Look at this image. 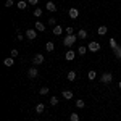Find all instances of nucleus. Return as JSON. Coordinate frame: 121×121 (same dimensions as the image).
<instances>
[{"label": "nucleus", "instance_id": "25", "mask_svg": "<svg viewBox=\"0 0 121 121\" xmlns=\"http://www.w3.org/2000/svg\"><path fill=\"white\" fill-rule=\"evenodd\" d=\"M69 121H79V115H78V113H71Z\"/></svg>", "mask_w": 121, "mask_h": 121}, {"label": "nucleus", "instance_id": "5", "mask_svg": "<svg viewBox=\"0 0 121 121\" xmlns=\"http://www.w3.org/2000/svg\"><path fill=\"white\" fill-rule=\"evenodd\" d=\"M28 76L31 78V79H36V78L39 76V71L36 69V68H29L28 69Z\"/></svg>", "mask_w": 121, "mask_h": 121}, {"label": "nucleus", "instance_id": "2", "mask_svg": "<svg viewBox=\"0 0 121 121\" xmlns=\"http://www.w3.org/2000/svg\"><path fill=\"white\" fill-rule=\"evenodd\" d=\"M112 79H113L112 73H103V74L100 76V82H103V84H110V82H112Z\"/></svg>", "mask_w": 121, "mask_h": 121}, {"label": "nucleus", "instance_id": "20", "mask_svg": "<svg viewBox=\"0 0 121 121\" xmlns=\"http://www.w3.org/2000/svg\"><path fill=\"white\" fill-rule=\"evenodd\" d=\"M26 7H28V2H24V0H19L18 2V8L19 10H24Z\"/></svg>", "mask_w": 121, "mask_h": 121}, {"label": "nucleus", "instance_id": "28", "mask_svg": "<svg viewBox=\"0 0 121 121\" xmlns=\"http://www.w3.org/2000/svg\"><path fill=\"white\" fill-rule=\"evenodd\" d=\"M118 45V42H116V39H110V47H112V48H115V47Z\"/></svg>", "mask_w": 121, "mask_h": 121}, {"label": "nucleus", "instance_id": "8", "mask_svg": "<svg viewBox=\"0 0 121 121\" xmlns=\"http://www.w3.org/2000/svg\"><path fill=\"white\" fill-rule=\"evenodd\" d=\"M65 58L68 61H73V60H74V50H68L65 53Z\"/></svg>", "mask_w": 121, "mask_h": 121}, {"label": "nucleus", "instance_id": "11", "mask_svg": "<svg viewBox=\"0 0 121 121\" xmlns=\"http://www.w3.org/2000/svg\"><path fill=\"white\" fill-rule=\"evenodd\" d=\"M61 97L66 99V100H71V99H73V92H71V91H63V92H61Z\"/></svg>", "mask_w": 121, "mask_h": 121}, {"label": "nucleus", "instance_id": "18", "mask_svg": "<svg viewBox=\"0 0 121 121\" xmlns=\"http://www.w3.org/2000/svg\"><path fill=\"white\" fill-rule=\"evenodd\" d=\"M44 110H45V105L44 103H37L36 105V112L37 113H44Z\"/></svg>", "mask_w": 121, "mask_h": 121}, {"label": "nucleus", "instance_id": "17", "mask_svg": "<svg viewBox=\"0 0 121 121\" xmlns=\"http://www.w3.org/2000/svg\"><path fill=\"white\" fill-rule=\"evenodd\" d=\"M107 31H108V28H107V26H99V29H97L99 36H103V34H107Z\"/></svg>", "mask_w": 121, "mask_h": 121}, {"label": "nucleus", "instance_id": "22", "mask_svg": "<svg viewBox=\"0 0 121 121\" xmlns=\"http://www.w3.org/2000/svg\"><path fill=\"white\" fill-rule=\"evenodd\" d=\"M87 78H89V79H91V81H94V79H95V78H97V73H95V71H89V73H87Z\"/></svg>", "mask_w": 121, "mask_h": 121}, {"label": "nucleus", "instance_id": "32", "mask_svg": "<svg viewBox=\"0 0 121 121\" xmlns=\"http://www.w3.org/2000/svg\"><path fill=\"white\" fill-rule=\"evenodd\" d=\"M65 32H66V34H73L74 31H73V28L69 26V28H66V29H65Z\"/></svg>", "mask_w": 121, "mask_h": 121}, {"label": "nucleus", "instance_id": "7", "mask_svg": "<svg viewBox=\"0 0 121 121\" xmlns=\"http://www.w3.org/2000/svg\"><path fill=\"white\" fill-rule=\"evenodd\" d=\"M26 37L31 39V40H34V39L37 37V32H36L34 29H28V31H26Z\"/></svg>", "mask_w": 121, "mask_h": 121}, {"label": "nucleus", "instance_id": "23", "mask_svg": "<svg viewBox=\"0 0 121 121\" xmlns=\"http://www.w3.org/2000/svg\"><path fill=\"white\" fill-rule=\"evenodd\" d=\"M42 13H44V11H42L40 8H36V10H34V16H36V18H40V16H42Z\"/></svg>", "mask_w": 121, "mask_h": 121}, {"label": "nucleus", "instance_id": "27", "mask_svg": "<svg viewBox=\"0 0 121 121\" xmlns=\"http://www.w3.org/2000/svg\"><path fill=\"white\" fill-rule=\"evenodd\" d=\"M39 92H40V95H47V94H48V87H40Z\"/></svg>", "mask_w": 121, "mask_h": 121}, {"label": "nucleus", "instance_id": "1", "mask_svg": "<svg viewBox=\"0 0 121 121\" xmlns=\"http://www.w3.org/2000/svg\"><path fill=\"white\" fill-rule=\"evenodd\" d=\"M76 39H78V36H74V34H68L65 39H63V45L65 47H73L76 42Z\"/></svg>", "mask_w": 121, "mask_h": 121}, {"label": "nucleus", "instance_id": "21", "mask_svg": "<svg viewBox=\"0 0 121 121\" xmlns=\"http://www.w3.org/2000/svg\"><path fill=\"white\" fill-rule=\"evenodd\" d=\"M76 76H78V74H76L74 71H69L66 78H68V81H74V79H76Z\"/></svg>", "mask_w": 121, "mask_h": 121}, {"label": "nucleus", "instance_id": "10", "mask_svg": "<svg viewBox=\"0 0 121 121\" xmlns=\"http://www.w3.org/2000/svg\"><path fill=\"white\" fill-rule=\"evenodd\" d=\"M45 8L48 10V11H56V5L53 3V2H50V0H48V2H47V5H45Z\"/></svg>", "mask_w": 121, "mask_h": 121}, {"label": "nucleus", "instance_id": "15", "mask_svg": "<svg viewBox=\"0 0 121 121\" xmlns=\"http://www.w3.org/2000/svg\"><path fill=\"white\" fill-rule=\"evenodd\" d=\"M45 48L48 50V52H53V50H55V44H53L52 40H48V42L45 44Z\"/></svg>", "mask_w": 121, "mask_h": 121}, {"label": "nucleus", "instance_id": "33", "mask_svg": "<svg viewBox=\"0 0 121 121\" xmlns=\"http://www.w3.org/2000/svg\"><path fill=\"white\" fill-rule=\"evenodd\" d=\"M28 3H31V5H37L39 0H28Z\"/></svg>", "mask_w": 121, "mask_h": 121}, {"label": "nucleus", "instance_id": "9", "mask_svg": "<svg viewBox=\"0 0 121 121\" xmlns=\"http://www.w3.org/2000/svg\"><path fill=\"white\" fill-rule=\"evenodd\" d=\"M3 65H5V66H13V65H15V58H13V56L5 58V60H3Z\"/></svg>", "mask_w": 121, "mask_h": 121}, {"label": "nucleus", "instance_id": "6", "mask_svg": "<svg viewBox=\"0 0 121 121\" xmlns=\"http://www.w3.org/2000/svg\"><path fill=\"white\" fill-rule=\"evenodd\" d=\"M68 15H69V18H71V19H76L78 16H79V10H78V8H69Z\"/></svg>", "mask_w": 121, "mask_h": 121}, {"label": "nucleus", "instance_id": "4", "mask_svg": "<svg viewBox=\"0 0 121 121\" xmlns=\"http://www.w3.org/2000/svg\"><path fill=\"white\" fill-rule=\"evenodd\" d=\"M32 63H34L36 66H37V65H42V63H44V55H42V53H37V55L34 56Z\"/></svg>", "mask_w": 121, "mask_h": 121}, {"label": "nucleus", "instance_id": "35", "mask_svg": "<svg viewBox=\"0 0 121 121\" xmlns=\"http://www.w3.org/2000/svg\"><path fill=\"white\" fill-rule=\"evenodd\" d=\"M118 87H120V89H121V81H120V84H118Z\"/></svg>", "mask_w": 121, "mask_h": 121}, {"label": "nucleus", "instance_id": "19", "mask_svg": "<svg viewBox=\"0 0 121 121\" xmlns=\"http://www.w3.org/2000/svg\"><path fill=\"white\" fill-rule=\"evenodd\" d=\"M87 50H89V48H87L86 45H81V47H78V53H79V55H84V53H86Z\"/></svg>", "mask_w": 121, "mask_h": 121}, {"label": "nucleus", "instance_id": "13", "mask_svg": "<svg viewBox=\"0 0 121 121\" xmlns=\"http://www.w3.org/2000/svg\"><path fill=\"white\" fill-rule=\"evenodd\" d=\"M113 53H115V56H116L118 60H121V47L116 45L115 48H113Z\"/></svg>", "mask_w": 121, "mask_h": 121}, {"label": "nucleus", "instance_id": "34", "mask_svg": "<svg viewBox=\"0 0 121 121\" xmlns=\"http://www.w3.org/2000/svg\"><path fill=\"white\" fill-rule=\"evenodd\" d=\"M23 37H24V36H23V34L18 31V40H23Z\"/></svg>", "mask_w": 121, "mask_h": 121}, {"label": "nucleus", "instance_id": "24", "mask_svg": "<svg viewBox=\"0 0 121 121\" xmlns=\"http://www.w3.org/2000/svg\"><path fill=\"white\" fill-rule=\"evenodd\" d=\"M76 107H78V108H84V107H86V102H84V100H76Z\"/></svg>", "mask_w": 121, "mask_h": 121}, {"label": "nucleus", "instance_id": "30", "mask_svg": "<svg viewBox=\"0 0 121 121\" xmlns=\"http://www.w3.org/2000/svg\"><path fill=\"white\" fill-rule=\"evenodd\" d=\"M48 24H50V26H56V19L55 18H50V19H48Z\"/></svg>", "mask_w": 121, "mask_h": 121}, {"label": "nucleus", "instance_id": "36", "mask_svg": "<svg viewBox=\"0 0 121 121\" xmlns=\"http://www.w3.org/2000/svg\"><path fill=\"white\" fill-rule=\"evenodd\" d=\"M34 121H37V120H34Z\"/></svg>", "mask_w": 121, "mask_h": 121}, {"label": "nucleus", "instance_id": "14", "mask_svg": "<svg viewBox=\"0 0 121 121\" xmlns=\"http://www.w3.org/2000/svg\"><path fill=\"white\" fill-rule=\"evenodd\" d=\"M36 29H37L39 32H44V31H45V26H44V23H40V21H36Z\"/></svg>", "mask_w": 121, "mask_h": 121}, {"label": "nucleus", "instance_id": "12", "mask_svg": "<svg viewBox=\"0 0 121 121\" xmlns=\"http://www.w3.org/2000/svg\"><path fill=\"white\" fill-rule=\"evenodd\" d=\"M78 39H87V32H86V29H79L78 31Z\"/></svg>", "mask_w": 121, "mask_h": 121}, {"label": "nucleus", "instance_id": "16", "mask_svg": "<svg viewBox=\"0 0 121 121\" xmlns=\"http://www.w3.org/2000/svg\"><path fill=\"white\" fill-rule=\"evenodd\" d=\"M61 32H63V28H61V26H58V24L53 26V34H55V36H60Z\"/></svg>", "mask_w": 121, "mask_h": 121}, {"label": "nucleus", "instance_id": "31", "mask_svg": "<svg viewBox=\"0 0 121 121\" xmlns=\"http://www.w3.org/2000/svg\"><path fill=\"white\" fill-rule=\"evenodd\" d=\"M5 7H13V0H7V2H5Z\"/></svg>", "mask_w": 121, "mask_h": 121}, {"label": "nucleus", "instance_id": "26", "mask_svg": "<svg viewBox=\"0 0 121 121\" xmlns=\"http://www.w3.org/2000/svg\"><path fill=\"white\" fill-rule=\"evenodd\" d=\"M58 102H60V99H58V97H52V99H50V105H53V107H55Z\"/></svg>", "mask_w": 121, "mask_h": 121}, {"label": "nucleus", "instance_id": "29", "mask_svg": "<svg viewBox=\"0 0 121 121\" xmlns=\"http://www.w3.org/2000/svg\"><path fill=\"white\" fill-rule=\"evenodd\" d=\"M18 50H16V48H11V56H13V58H16V56H18Z\"/></svg>", "mask_w": 121, "mask_h": 121}, {"label": "nucleus", "instance_id": "3", "mask_svg": "<svg viewBox=\"0 0 121 121\" xmlns=\"http://www.w3.org/2000/svg\"><path fill=\"white\" fill-rule=\"evenodd\" d=\"M87 48H89V52H94V53H95V52L100 50V44H99V42H91V44L87 45Z\"/></svg>", "mask_w": 121, "mask_h": 121}]
</instances>
